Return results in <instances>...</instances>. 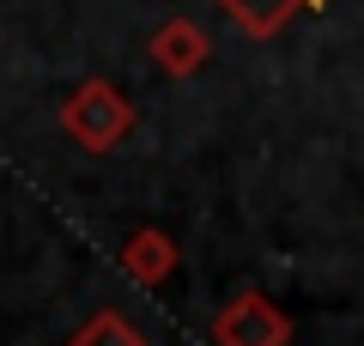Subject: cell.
Returning <instances> with one entry per match:
<instances>
[{
  "label": "cell",
  "mask_w": 364,
  "mask_h": 346,
  "mask_svg": "<svg viewBox=\"0 0 364 346\" xmlns=\"http://www.w3.org/2000/svg\"><path fill=\"white\" fill-rule=\"evenodd\" d=\"M61 134L73 146H85V152H116L134 134V103L122 98L109 79H85V85H73L67 103H61Z\"/></svg>",
  "instance_id": "cell-1"
},
{
  "label": "cell",
  "mask_w": 364,
  "mask_h": 346,
  "mask_svg": "<svg viewBox=\"0 0 364 346\" xmlns=\"http://www.w3.org/2000/svg\"><path fill=\"white\" fill-rule=\"evenodd\" d=\"M213 340L219 346H286L291 340V316L273 310L261 292H237L231 304L213 322Z\"/></svg>",
  "instance_id": "cell-2"
},
{
  "label": "cell",
  "mask_w": 364,
  "mask_h": 346,
  "mask_svg": "<svg viewBox=\"0 0 364 346\" xmlns=\"http://www.w3.org/2000/svg\"><path fill=\"white\" fill-rule=\"evenodd\" d=\"M146 49H152V67L170 73V79H188V73H200L213 61V37L200 25H188V19H164Z\"/></svg>",
  "instance_id": "cell-3"
},
{
  "label": "cell",
  "mask_w": 364,
  "mask_h": 346,
  "mask_svg": "<svg viewBox=\"0 0 364 346\" xmlns=\"http://www.w3.org/2000/svg\"><path fill=\"white\" fill-rule=\"evenodd\" d=\"M122 273H128L134 285H164L170 273H176V243H170V231H158V225H140L122 243Z\"/></svg>",
  "instance_id": "cell-4"
},
{
  "label": "cell",
  "mask_w": 364,
  "mask_h": 346,
  "mask_svg": "<svg viewBox=\"0 0 364 346\" xmlns=\"http://www.w3.org/2000/svg\"><path fill=\"white\" fill-rule=\"evenodd\" d=\"M219 6L249 31V37H279L298 13H316L322 0H219Z\"/></svg>",
  "instance_id": "cell-5"
},
{
  "label": "cell",
  "mask_w": 364,
  "mask_h": 346,
  "mask_svg": "<svg viewBox=\"0 0 364 346\" xmlns=\"http://www.w3.org/2000/svg\"><path fill=\"white\" fill-rule=\"evenodd\" d=\"M67 346H146V334L134 328L122 310H97V316H85L73 328V340H67Z\"/></svg>",
  "instance_id": "cell-6"
}]
</instances>
